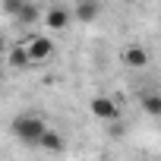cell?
Wrapping results in <instances>:
<instances>
[{
	"label": "cell",
	"mask_w": 161,
	"mask_h": 161,
	"mask_svg": "<svg viewBox=\"0 0 161 161\" xmlns=\"http://www.w3.org/2000/svg\"><path fill=\"white\" fill-rule=\"evenodd\" d=\"M0 47H3V32H0Z\"/></svg>",
	"instance_id": "7c38bea8"
},
{
	"label": "cell",
	"mask_w": 161,
	"mask_h": 161,
	"mask_svg": "<svg viewBox=\"0 0 161 161\" xmlns=\"http://www.w3.org/2000/svg\"><path fill=\"white\" fill-rule=\"evenodd\" d=\"M44 130H47V123H44L41 114H19V117H13V123H10V133H13L22 145H32V148H38Z\"/></svg>",
	"instance_id": "6da1fadb"
},
{
	"label": "cell",
	"mask_w": 161,
	"mask_h": 161,
	"mask_svg": "<svg viewBox=\"0 0 161 161\" xmlns=\"http://www.w3.org/2000/svg\"><path fill=\"white\" fill-rule=\"evenodd\" d=\"M89 111H92V117H95V120H104V123H111V120H117V117H120L117 101H114V98H108V95H95V98L89 101Z\"/></svg>",
	"instance_id": "7a4b0ae2"
},
{
	"label": "cell",
	"mask_w": 161,
	"mask_h": 161,
	"mask_svg": "<svg viewBox=\"0 0 161 161\" xmlns=\"http://www.w3.org/2000/svg\"><path fill=\"white\" fill-rule=\"evenodd\" d=\"M44 19V13L35 7V3H25L22 10H19V16L13 19V22H19V25H35V22H41Z\"/></svg>",
	"instance_id": "30bf717a"
},
{
	"label": "cell",
	"mask_w": 161,
	"mask_h": 161,
	"mask_svg": "<svg viewBox=\"0 0 161 161\" xmlns=\"http://www.w3.org/2000/svg\"><path fill=\"white\" fill-rule=\"evenodd\" d=\"M63 145H66V139L57 133V130H44V136H41V142H38V148H44V152H63Z\"/></svg>",
	"instance_id": "ba28073f"
},
{
	"label": "cell",
	"mask_w": 161,
	"mask_h": 161,
	"mask_svg": "<svg viewBox=\"0 0 161 161\" xmlns=\"http://www.w3.org/2000/svg\"><path fill=\"white\" fill-rule=\"evenodd\" d=\"M123 66L130 69H145L148 66V51L142 44H126L123 47Z\"/></svg>",
	"instance_id": "5b68a950"
},
{
	"label": "cell",
	"mask_w": 161,
	"mask_h": 161,
	"mask_svg": "<svg viewBox=\"0 0 161 161\" xmlns=\"http://www.w3.org/2000/svg\"><path fill=\"white\" fill-rule=\"evenodd\" d=\"M41 22H44L51 32H66V25L73 22V10H66V7H51Z\"/></svg>",
	"instance_id": "3957f363"
},
{
	"label": "cell",
	"mask_w": 161,
	"mask_h": 161,
	"mask_svg": "<svg viewBox=\"0 0 161 161\" xmlns=\"http://www.w3.org/2000/svg\"><path fill=\"white\" fill-rule=\"evenodd\" d=\"M73 19H79V22H95L98 19V0H79L76 3V10H73Z\"/></svg>",
	"instance_id": "8992f818"
},
{
	"label": "cell",
	"mask_w": 161,
	"mask_h": 161,
	"mask_svg": "<svg viewBox=\"0 0 161 161\" xmlns=\"http://www.w3.org/2000/svg\"><path fill=\"white\" fill-rule=\"evenodd\" d=\"M89 161H95V158H89Z\"/></svg>",
	"instance_id": "5bb4252c"
},
{
	"label": "cell",
	"mask_w": 161,
	"mask_h": 161,
	"mask_svg": "<svg viewBox=\"0 0 161 161\" xmlns=\"http://www.w3.org/2000/svg\"><path fill=\"white\" fill-rule=\"evenodd\" d=\"M25 3H29V0H3L0 7H3V13H7L10 19H16V16H19V10H22Z\"/></svg>",
	"instance_id": "8fae6325"
},
{
	"label": "cell",
	"mask_w": 161,
	"mask_h": 161,
	"mask_svg": "<svg viewBox=\"0 0 161 161\" xmlns=\"http://www.w3.org/2000/svg\"><path fill=\"white\" fill-rule=\"evenodd\" d=\"M29 57H32V63H44L51 54H54V41L51 38H44V35H38V38H29Z\"/></svg>",
	"instance_id": "277c9868"
},
{
	"label": "cell",
	"mask_w": 161,
	"mask_h": 161,
	"mask_svg": "<svg viewBox=\"0 0 161 161\" xmlns=\"http://www.w3.org/2000/svg\"><path fill=\"white\" fill-rule=\"evenodd\" d=\"M139 108L148 117H161V95L158 92H142L139 95Z\"/></svg>",
	"instance_id": "52a82bcc"
},
{
	"label": "cell",
	"mask_w": 161,
	"mask_h": 161,
	"mask_svg": "<svg viewBox=\"0 0 161 161\" xmlns=\"http://www.w3.org/2000/svg\"><path fill=\"white\" fill-rule=\"evenodd\" d=\"M10 66H13V69H29V66H35L25 44H16V47L10 51Z\"/></svg>",
	"instance_id": "9c48e42d"
},
{
	"label": "cell",
	"mask_w": 161,
	"mask_h": 161,
	"mask_svg": "<svg viewBox=\"0 0 161 161\" xmlns=\"http://www.w3.org/2000/svg\"><path fill=\"white\" fill-rule=\"evenodd\" d=\"M126 3H133V0H126Z\"/></svg>",
	"instance_id": "4fadbf2b"
},
{
	"label": "cell",
	"mask_w": 161,
	"mask_h": 161,
	"mask_svg": "<svg viewBox=\"0 0 161 161\" xmlns=\"http://www.w3.org/2000/svg\"><path fill=\"white\" fill-rule=\"evenodd\" d=\"M0 76H3V73H0Z\"/></svg>",
	"instance_id": "9a60e30c"
}]
</instances>
